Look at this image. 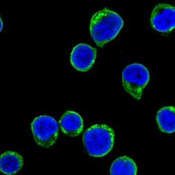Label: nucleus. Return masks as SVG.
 <instances>
[{
    "mask_svg": "<svg viewBox=\"0 0 175 175\" xmlns=\"http://www.w3.org/2000/svg\"><path fill=\"white\" fill-rule=\"evenodd\" d=\"M123 24V19L118 13L104 9L98 11L91 17L90 33L96 45L103 47L117 36Z\"/></svg>",
    "mask_w": 175,
    "mask_h": 175,
    "instance_id": "1",
    "label": "nucleus"
},
{
    "mask_svg": "<svg viewBox=\"0 0 175 175\" xmlns=\"http://www.w3.org/2000/svg\"><path fill=\"white\" fill-rule=\"evenodd\" d=\"M115 134L107 125H94L83 134V144L88 154L93 157H102L113 148Z\"/></svg>",
    "mask_w": 175,
    "mask_h": 175,
    "instance_id": "2",
    "label": "nucleus"
},
{
    "mask_svg": "<svg viewBox=\"0 0 175 175\" xmlns=\"http://www.w3.org/2000/svg\"><path fill=\"white\" fill-rule=\"evenodd\" d=\"M122 79L124 89L135 99L139 100L150 80V73L141 64H131L123 69Z\"/></svg>",
    "mask_w": 175,
    "mask_h": 175,
    "instance_id": "3",
    "label": "nucleus"
},
{
    "mask_svg": "<svg viewBox=\"0 0 175 175\" xmlns=\"http://www.w3.org/2000/svg\"><path fill=\"white\" fill-rule=\"evenodd\" d=\"M35 141L39 145L48 148L53 145L58 136V123L49 116L36 117L31 123Z\"/></svg>",
    "mask_w": 175,
    "mask_h": 175,
    "instance_id": "4",
    "label": "nucleus"
},
{
    "mask_svg": "<svg viewBox=\"0 0 175 175\" xmlns=\"http://www.w3.org/2000/svg\"><path fill=\"white\" fill-rule=\"evenodd\" d=\"M150 22L153 29L161 33H170L175 29V7L159 4L153 9Z\"/></svg>",
    "mask_w": 175,
    "mask_h": 175,
    "instance_id": "5",
    "label": "nucleus"
},
{
    "mask_svg": "<svg viewBox=\"0 0 175 175\" xmlns=\"http://www.w3.org/2000/svg\"><path fill=\"white\" fill-rule=\"evenodd\" d=\"M96 49L86 44H79L72 50L70 61L78 71L86 72L94 66L96 58Z\"/></svg>",
    "mask_w": 175,
    "mask_h": 175,
    "instance_id": "6",
    "label": "nucleus"
},
{
    "mask_svg": "<svg viewBox=\"0 0 175 175\" xmlns=\"http://www.w3.org/2000/svg\"><path fill=\"white\" fill-rule=\"evenodd\" d=\"M60 125L66 135L76 137L83 131L84 123L81 116L73 111H67L60 118Z\"/></svg>",
    "mask_w": 175,
    "mask_h": 175,
    "instance_id": "7",
    "label": "nucleus"
},
{
    "mask_svg": "<svg viewBox=\"0 0 175 175\" xmlns=\"http://www.w3.org/2000/svg\"><path fill=\"white\" fill-rule=\"evenodd\" d=\"M23 166V158L15 152H6L0 158V170L6 175H14Z\"/></svg>",
    "mask_w": 175,
    "mask_h": 175,
    "instance_id": "8",
    "label": "nucleus"
},
{
    "mask_svg": "<svg viewBox=\"0 0 175 175\" xmlns=\"http://www.w3.org/2000/svg\"><path fill=\"white\" fill-rule=\"evenodd\" d=\"M156 121L160 130L166 133L175 132V107L167 106L161 109L156 114Z\"/></svg>",
    "mask_w": 175,
    "mask_h": 175,
    "instance_id": "9",
    "label": "nucleus"
},
{
    "mask_svg": "<svg viewBox=\"0 0 175 175\" xmlns=\"http://www.w3.org/2000/svg\"><path fill=\"white\" fill-rule=\"evenodd\" d=\"M111 175H136L137 166L133 159L127 156H121L112 163L110 168Z\"/></svg>",
    "mask_w": 175,
    "mask_h": 175,
    "instance_id": "10",
    "label": "nucleus"
},
{
    "mask_svg": "<svg viewBox=\"0 0 175 175\" xmlns=\"http://www.w3.org/2000/svg\"><path fill=\"white\" fill-rule=\"evenodd\" d=\"M0 22H1V31L2 30V28H3V22H2V20H0Z\"/></svg>",
    "mask_w": 175,
    "mask_h": 175,
    "instance_id": "11",
    "label": "nucleus"
}]
</instances>
